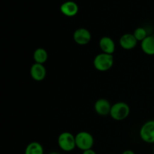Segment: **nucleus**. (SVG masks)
<instances>
[{
    "label": "nucleus",
    "instance_id": "obj_1",
    "mask_svg": "<svg viewBox=\"0 0 154 154\" xmlns=\"http://www.w3.org/2000/svg\"><path fill=\"white\" fill-rule=\"evenodd\" d=\"M130 113L129 105L124 102H117L111 106L110 116L117 121H121L128 117Z\"/></svg>",
    "mask_w": 154,
    "mask_h": 154
},
{
    "label": "nucleus",
    "instance_id": "obj_2",
    "mask_svg": "<svg viewBox=\"0 0 154 154\" xmlns=\"http://www.w3.org/2000/svg\"><path fill=\"white\" fill-rule=\"evenodd\" d=\"M114 64V57L112 54L102 53L96 56L93 60L95 69L99 72H106L109 70Z\"/></svg>",
    "mask_w": 154,
    "mask_h": 154
},
{
    "label": "nucleus",
    "instance_id": "obj_3",
    "mask_svg": "<svg viewBox=\"0 0 154 154\" xmlns=\"http://www.w3.org/2000/svg\"><path fill=\"white\" fill-rule=\"evenodd\" d=\"M57 143L62 150L65 152H71L76 147L75 136L69 132H63L59 135Z\"/></svg>",
    "mask_w": 154,
    "mask_h": 154
},
{
    "label": "nucleus",
    "instance_id": "obj_4",
    "mask_svg": "<svg viewBox=\"0 0 154 154\" xmlns=\"http://www.w3.org/2000/svg\"><path fill=\"white\" fill-rule=\"evenodd\" d=\"M76 147L82 151L92 149L94 144V138L88 132L82 131L75 135Z\"/></svg>",
    "mask_w": 154,
    "mask_h": 154
},
{
    "label": "nucleus",
    "instance_id": "obj_5",
    "mask_svg": "<svg viewBox=\"0 0 154 154\" xmlns=\"http://www.w3.org/2000/svg\"><path fill=\"white\" fill-rule=\"evenodd\" d=\"M140 137L144 142L154 144V120H150L143 124L140 129Z\"/></svg>",
    "mask_w": 154,
    "mask_h": 154
},
{
    "label": "nucleus",
    "instance_id": "obj_6",
    "mask_svg": "<svg viewBox=\"0 0 154 154\" xmlns=\"http://www.w3.org/2000/svg\"><path fill=\"white\" fill-rule=\"evenodd\" d=\"M73 38L75 43L79 45H86L91 41L92 35L90 32L85 28H78L73 34Z\"/></svg>",
    "mask_w": 154,
    "mask_h": 154
},
{
    "label": "nucleus",
    "instance_id": "obj_7",
    "mask_svg": "<svg viewBox=\"0 0 154 154\" xmlns=\"http://www.w3.org/2000/svg\"><path fill=\"white\" fill-rule=\"evenodd\" d=\"M111 106L112 105H111L108 100L105 99H99L95 102L94 109L99 115L105 117V116L110 115Z\"/></svg>",
    "mask_w": 154,
    "mask_h": 154
},
{
    "label": "nucleus",
    "instance_id": "obj_8",
    "mask_svg": "<svg viewBox=\"0 0 154 154\" xmlns=\"http://www.w3.org/2000/svg\"><path fill=\"white\" fill-rule=\"evenodd\" d=\"M119 42H120V46L123 49L129 51V50L134 49L136 47L138 41L135 38L133 34L126 33L120 37Z\"/></svg>",
    "mask_w": 154,
    "mask_h": 154
},
{
    "label": "nucleus",
    "instance_id": "obj_9",
    "mask_svg": "<svg viewBox=\"0 0 154 154\" xmlns=\"http://www.w3.org/2000/svg\"><path fill=\"white\" fill-rule=\"evenodd\" d=\"M79 8L78 4L73 1H66L60 6V11L66 17H74L78 13Z\"/></svg>",
    "mask_w": 154,
    "mask_h": 154
},
{
    "label": "nucleus",
    "instance_id": "obj_10",
    "mask_svg": "<svg viewBox=\"0 0 154 154\" xmlns=\"http://www.w3.org/2000/svg\"><path fill=\"white\" fill-rule=\"evenodd\" d=\"M46 69L44 65L35 63L30 69V75L33 80L36 81H42L46 77Z\"/></svg>",
    "mask_w": 154,
    "mask_h": 154
},
{
    "label": "nucleus",
    "instance_id": "obj_11",
    "mask_svg": "<svg viewBox=\"0 0 154 154\" xmlns=\"http://www.w3.org/2000/svg\"><path fill=\"white\" fill-rule=\"evenodd\" d=\"M99 45L101 51L105 54H112L113 55V54L115 51V43H114V40L108 36H104V37L101 38L100 40H99Z\"/></svg>",
    "mask_w": 154,
    "mask_h": 154
},
{
    "label": "nucleus",
    "instance_id": "obj_12",
    "mask_svg": "<svg viewBox=\"0 0 154 154\" xmlns=\"http://www.w3.org/2000/svg\"><path fill=\"white\" fill-rule=\"evenodd\" d=\"M141 48L143 52L149 56L154 55V36L148 35L141 42Z\"/></svg>",
    "mask_w": 154,
    "mask_h": 154
},
{
    "label": "nucleus",
    "instance_id": "obj_13",
    "mask_svg": "<svg viewBox=\"0 0 154 154\" xmlns=\"http://www.w3.org/2000/svg\"><path fill=\"white\" fill-rule=\"evenodd\" d=\"M33 59L35 63L44 65L48 59V54L46 50L43 48H38L33 53Z\"/></svg>",
    "mask_w": 154,
    "mask_h": 154
},
{
    "label": "nucleus",
    "instance_id": "obj_14",
    "mask_svg": "<svg viewBox=\"0 0 154 154\" xmlns=\"http://www.w3.org/2000/svg\"><path fill=\"white\" fill-rule=\"evenodd\" d=\"M25 154H44V147L37 141H32L26 146Z\"/></svg>",
    "mask_w": 154,
    "mask_h": 154
},
{
    "label": "nucleus",
    "instance_id": "obj_15",
    "mask_svg": "<svg viewBox=\"0 0 154 154\" xmlns=\"http://www.w3.org/2000/svg\"><path fill=\"white\" fill-rule=\"evenodd\" d=\"M134 36L135 37V38L137 39L138 42H142L145 38H147L148 36L147 35V32L144 27H138L133 32Z\"/></svg>",
    "mask_w": 154,
    "mask_h": 154
},
{
    "label": "nucleus",
    "instance_id": "obj_16",
    "mask_svg": "<svg viewBox=\"0 0 154 154\" xmlns=\"http://www.w3.org/2000/svg\"><path fill=\"white\" fill-rule=\"evenodd\" d=\"M82 154H96V153L93 150V149H90V150H87L83 151Z\"/></svg>",
    "mask_w": 154,
    "mask_h": 154
},
{
    "label": "nucleus",
    "instance_id": "obj_17",
    "mask_svg": "<svg viewBox=\"0 0 154 154\" xmlns=\"http://www.w3.org/2000/svg\"><path fill=\"white\" fill-rule=\"evenodd\" d=\"M122 154H135V153H134V151H132V150H125V151H123Z\"/></svg>",
    "mask_w": 154,
    "mask_h": 154
},
{
    "label": "nucleus",
    "instance_id": "obj_18",
    "mask_svg": "<svg viewBox=\"0 0 154 154\" xmlns=\"http://www.w3.org/2000/svg\"><path fill=\"white\" fill-rule=\"evenodd\" d=\"M49 154H61V153H58V152H51V153H50Z\"/></svg>",
    "mask_w": 154,
    "mask_h": 154
},
{
    "label": "nucleus",
    "instance_id": "obj_19",
    "mask_svg": "<svg viewBox=\"0 0 154 154\" xmlns=\"http://www.w3.org/2000/svg\"><path fill=\"white\" fill-rule=\"evenodd\" d=\"M153 153H154V147H153Z\"/></svg>",
    "mask_w": 154,
    "mask_h": 154
}]
</instances>
